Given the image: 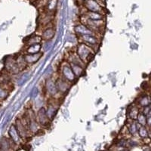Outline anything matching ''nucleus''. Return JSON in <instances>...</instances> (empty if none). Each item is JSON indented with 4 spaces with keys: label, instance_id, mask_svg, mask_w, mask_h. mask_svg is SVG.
<instances>
[{
    "label": "nucleus",
    "instance_id": "32",
    "mask_svg": "<svg viewBox=\"0 0 151 151\" xmlns=\"http://www.w3.org/2000/svg\"><path fill=\"white\" fill-rule=\"evenodd\" d=\"M119 151H129L128 150H119Z\"/></svg>",
    "mask_w": 151,
    "mask_h": 151
},
{
    "label": "nucleus",
    "instance_id": "21",
    "mask_svg": "<svg viewBox=\"0 0 151 151\" xmlns=\"http://www.w3.org/2000/svg\"><path fill=\"white\" fill-rule=\"evenodd\" d=\"M151 104V98L147 95H144L139 99V105L143 107L150 106Z\"/></svg>",
    "mask_w": 151,
    "mask_h": 151
},
{
    "label": "nucleus",
    "instance_id": "19",
    "mask_svg": "<svg viewBox=\"0 0 151 151\" xmlns=\"http://www.w3.org/2000/svg\"><path fill=\"white\" fill-rule=\"evenodd\" d=\"M0 149L2 151H9L12 149V144H11V140L7 139L4 137L0 144Z\"/></svg>",
    "mask_w": 151,
    "mask_h": 151
},
{
    "label": "nucleus",
    "instance_id": "6",
    "mask_svg": "<svg viewBox=\"0 0 151 151\" xmlns=\"http://www.w3.org/2000/svg\"><path fill=\"white\" fill-rule=\"evenodd\" d=\"M45 89L49 96L54 97L59 93L58 90L57 88L56 84H55V81H54L52 79H50V78L45 80Z\"/></svg>",
    "mask_w": 151,
    "mask_h": 151
},
{
    "label": "nucleus",
    "instance_id": "33",
    "mask_svg": "<svg viewBox=\"0 0 151 151\" xmlns=\"http://www.w3.org/2000/svg\"><path fill=\"white\" fill-rule=\"evenodd\" d=\"M104 151H107V150H104Z\"/></svg>",
    "mask_w": 151,
    "mask_h": 151
},
{
    "label": "nucleus",
    "instance_id": "31",
    "mask_svg": "<svg viewBox=\"0 0 151 151\" xmlns=\"http://www.w3.org/2000/svg\"><path fill=\"white\" fill-rule=\"evenodd\" d=\"M75 40V36H67V41L68 42H73Z\"/></svg>",
    "mask_w": 151,
    "mask_h": 151
},
{
    "label": "nucleus",
    "instance_id": "28",
    "mask_svg": "<svg viewBox=\"0 0 151 151\" xmlns=\"http://www.w3.org/2000/svg\"><path fill=\"white\" fill-rule=\"evenodd\" d=\"M29 78V73H25L21 76V79H19V85H21L24 83Z\"/></svg>",
    "mask_w": 151,
    "mask_h": 151
},
{
    "label": "nucleus",
    "instance_id": "8",
    "mask_svg": "<svg viewBox=\"0 0 151 151\" xmlns=\"http://www.w3.org/2000/svg\"><path fill=\"white\" fill-rule=\"evenodd\" d=\"M70 83H69L68 81L66 80L62 76L57 79V80L55 81V84H56L57 88L58 90V92L61 93V94H65L68 91L70 86Z\"/></svg>",
    "mask_w": 151,
    "mask_h": 151
},
{
    "label": "nucleus",
    "instance_id": "27",
    "mask_svg": "<svg viewBox=\"0 0 151 151\" xmlns=\"http://www.w3.org/2000/svg\"><path fill=\"white\" fill-rule=\"evenodd\" d=\"M42 48H43V51L44 52H48L50 49H52V40L50 41H45L44 44L42 45Z\"/></svg>",
    "mask_w": 151,
    "mask_h": 151
},
{
    "label": "nucleus",
    "instance_id": "3",
    "mask_svg": "<svg viewBox=\"0 0 151 151\" xmlns=\"http://www.w3.org/2000/svg\"><path fill=\"white\" fill-rule=\"evenodd\" d=\"M80 40L82 43H85L88 46L94 48L95 47H98L99 45V40H98V36L95 34L92 35H86V36H80Z\"/></svg>",
    "mask_w": 151,
    "mask_h": 151
},
{
    "label": "nucleus",
    "instance_id": "16",
    "mask_svg": "<svg viewBox=\"0 0 151 151\" xmlns=\"http://www.w3.org/2000/svg\"><path fill=\"white\" fill-rule=\"evenodd\" d=\"M58 107L56 106L55 104H50L48 106V109H47V115H48V119L50 120H52L55 118V115H56L57 111H58Z\"/></svg>",
    "mask_w": 151,
    "mask_h": 151
},
{
    "label": "nucleus",
    "instance_id": "2",
    "mask_svg": "<svg viewBox=\"0 0 151 151\" xmlns=\"http://www.w3.org/2000/svg\"><path fill=\"white\" fill-rule=\"evenodd\" d=\"M83 7L88 12H98L104 14V8L101 7L95 0H85L83 1Z\"/></svg>",
    "mask_w": 151,
    "mask_h": 151
},
{
    "label": "nucleus",
    "instance_id": "30",
    "mask_svg": "<svg viewBox=\"0 0 151 151\" xmlns=\"http://www.w3.org/2000/svg\"><path fill=\"white\" fill-rule=\"evenodd\" d=\"M147 125L151 126V116H147Z\"/></svg>",
    "mask_w": 151,
    "mask_h": 151
},
{
    "label": "nucleus",
    "instance_id": "20",
    "mask_svg": "<svg viewBox=\"0 0 151 151\" xmlns=\"http://www.w3.org/2000/svg\"><path fill=\"white\" fill-rule=\"evenodd\" d=\"M139 109L137 106H132L129 110V117L132 119H137V117L139 114Z\"/></svg>",
    "mask_w": 151,
    "mask_h": 151
},
{
    "label": "nucleus",
    "instance_id": "12",
    "mask_svg": "<svg viewBox=\"0 0 151 151\" xmlns=\"http://www.w3.org/2000/svg\"><path fill=\"white\" fill-rule=\"evenodd\" d=\"M9 134L11 137V140L15 144H19L21 142V137L19 134L15 125H12L11 126L9 131Z\"/></svg>",
    "mask_w": 151,
    "mask_h": 151
},
{
    "label": "nucleus",
    "instance_id": "26",
    "mask_svg": "<svg viewBox=\"0 0 151 151\" xmlns=\"http://www.w3.org/2000/svg\"><path fill=\"white\" fill-rule=\"evenodd\" d=\"M9 92L2 84H0V100H4L7 98Z\"/></svg>",
    "mask_w": 151,
    "mask_h": 151
},
{
    "label": "nucleus",
    "instance_id": "18",
    "mask_svg": "<svg viewBox=\"0 0 151 151\" xmlns=\"http://www.w3.org/2000/svg\"><path fill=\"white\" fill-rule=\"evenodd\" d=\"M42 45L40 43L39 44H35V45H29L27 49V54H37L41 52Z\"/></svg>",
    "mask_w": 151,
    "mask_h": 151
},
{
    "label": "nucleus",
    "instance_id": "4",
    "mask_svg": "<svg viewBox=\"0 0 151 151\" xmlns=\"http://www.w3.org/2000/svg\"><path fill=\"white\" fill-rule=\"evenodd\" d=\"M61 75L62 77L68 81L69 83H73L76 80L75 74L73 73L70 64H65L61 67Z\"/></svg>",
    "mask_w": 151,
    "mask_h": 151
},
{
    "label": "nucleus",
    "instance_id": "17",
    "mask_svg": "<svg viewBox=\"0 0 151 151\" xmlns=\"http://www.w3.org/2000/svg\"><path fill=\"white\" fill-rule=\"evenodd\" d=\"M39 125L40 124L38 123L36 117H32L29 119V131L31 133H36L39 131Z\"/></svg>",
    "mask_w": 151,
    "mask_h": 151
},
{
    "label": "nucleus",
    "instance_id": "24",
    "mask_svg": "<svg viewBox=\"0 0 151 151\" xmlns=\"http://www.w3.org/2000/svg\"><path fill=\"white\" fill-rule=\"evenodd\" d=\"M42 40V37H40V36H33V37H31L29 39L27 45H29H29H35V44H39V43H41Z\"/></svg>",
    "mask_w": 151,
    "mask_h": 151
},
{
    "label": "nucleus",
    "instance_id": "11",
    "mask_svg": "<svg viewBox=\"0 0 151 151\" xmlns=\"http://www.w3.org/2000/svg\"><path fill=\"white\" fill-rule=\"evenodd\" d=\"M82 16L91 21H104V14L98 12H92L86 11L83 13Z\"/></svg>",
    "mask_w": 151,
    "mask_h": 151
},
{
    "label": "nucleus",
    "instance_id": "14",
    "mask_svg": "<svg viewBox=\"0 0 151 151\" xmlns=\"http://www.w3.org/2000/svg\"><path fill=\"white\" fill-rule=\"evenodd\" d=\"M72 70L73 73L75 74L76 77H79L81 76H83L84 73V67L80 64H74V63H70Z\"/></svg>",
    "mask_w": 151,
    "mask_h": 151
},
{
    "label": "nucleus",
    "instance_id": "34",
    "mask_svg": "<svg viewBox=\"0 0 151 151\" xmlns=\"http://www.w3.org/2000/svg\"><path fill=\"white\" fill-rule=\"evenodd\" d=\"M83 1H85V0H83Z\"/></svg>",
    "mask_w": 151,
    "mask_h": 151
},
{
    "label": "nucleus",
    "instance_id": "25",
    "mask_svg": "<svg viewBox=\"0 0 151 151\" xmlns=\"http://www.w3.org/2000/svg\"><path fill=\"white\" fill-rule=\"evenodd\" d=\"M138 134L141 138H147L148 137V131L145 126H141L138 129Z\"/></svg>",
    "mask_w": 151,
    "mask_h": 151
},
{
    "label": "nucleus",
    "instance_id": "1",
    "mask_svg": "<svg viewBox=\"0 0 151 151\" xmlns=\"http://www.w3.org/2000/svg\"><path fill=\"white\" fill-rule=\"evenodd\" d=\"M76 54L79 58L83 60V62L86 64L92 60L94 55V48L88 46L85 43L80 42V44H79L76 48Z\"/></svg>",
    "mask_w": 151,
    "mask_h": 151
},
{
    "label": "nucleus",
    "instance_id": "23",
    "mask_svg": "<svg viewBox=\"0 0 151 151\" xmlns=\"http://www.w3.org/2000/svg\"><path fill=\"white\" fill-rule=\"evenodd\" d=\"M137 121L141 126H145L147 125V116L143 113H140L137 117Z\"/></svg>",
    "mask_w": 151,
    "mask_h": 151
},
{
    "label": "nucleus",
    "instance_id": "5",
    "mask_svg": "<svg viewBox=\"0 0 151 151\" xmlns=\"http://www.w3.org/2000/svg\"><path fill=\"white\" fill-rule=\"evenodd\" d=\"M36 120H37L38 123L40 124V125H42V126H46L47 125H48L50 119L47 115V111L45 107L39 109L37 115H36Z\"/></svg>",
    "mask_w": 151,
    "mask_h": 151
},
{
    "label": "nucleus",
    "instance_id": "10",
    "mask_svg": "<svg viewBox=\"0 0 151 151\" xmlns=\"http://www.w3.org/2000/svg\"><path fill=\"white\" fill-rule=\"evenodd\" d=\"M42 55V52H40L37 54H26L25 55H24V61L27 64H34L40 60Z\"/></svg>",
    "mask_w": 151,
    "mask_h": 151
},
{
    "label": "nucleus",
    "instance_id": "13",
    "mask_svg": "<svg viewBox=\"0 0 151 151\" xmlns=\"http://www.w3.org/2000/svg\"><path fill=\"white\" fill-rule=\"evenodd\" d=\"M55 36V29L53 27H46L44 31H43L42 34V39L44 41H50L52 40Z\"/></svg>",
    "mask_w": 151,
    "mask_h": 151
},
{
    "label": "nucleus",
    "instance_id": "29",
    "mask_svg": "<svg viewBox=\"0 0 151 151\" xmlns=\"http://www.w3.org/2000/svg\"><path fill=\"white\" fill-rule=\"evenodd\" d=\"M38 94H39V89H38V88H33V89L32 90V93H31V98H37Z\"/></svg>",
    "mask_w": 151,
    "mask_h": 151
},
{
    "label": "nucleus",
    "instance_id": "7",
    "mask_svg": "<svg viewBox=\"0 0 151 151\" xmlns=\"http://www.w3.org/2000/svg\"><path fill=\"white\" fill-rule=\"evenodd\" d=\"M74 32H75L76 35H77L79 37L83 36H86V35L95 34L92 30H91L89 28L86 27L85 24H82V23L74 27Z\"/></svg>",
    "mask_w": 151,
    "mask_h": 151
},
{
    "label": "nucleus",
    "instance_id": "9",
    "mask_svg": "<svg viewBox=\"0 0 151 151\" xmlns=\"http://www.w3.org/2000/svg\"><path fill=\"white\" fill-rule=\"evenodd\" d=\"M15 127L20 136L21 137V138L27 137L28 133H29V127H28L27 125H25L21 119L17 120L15 124Z\"/></svg>",
    "mask_w": 151,
    "mask_h": 151
},
{
    "label": "nucleus",
    "instance_id": "22",
    "mask_svg": "<svg viewBox=\"0 0 151 151\" xmlns=\"http://www.w3.org/2000/svg\"><path fill=\"white\" fill-rule=\"evenodd\" d=\"M138 125H139V124L136 122H132V123L129 125L128 130H129V132L131 134L134 135V134H137V132H138V129L141 127V126L138 127Z\"/></svg>",
    "mask_w": 151,
    "mask_h": 151
},
{
    "label": "nucleus",
    "instance_id": "15",
    "mask_svg": "<svg viewBox=\"0 0 151 151\" xmlns=\"http://www.w3.org/2000/svg\"><path fill=\"white\" fill-rule=\"evenodd\" d=\"M58 0H48L45 4V12L48 14H53L56 10Z\"/></svg>",
    "mask_w": 151,
    "mask_h": 151
}]
</instances>
